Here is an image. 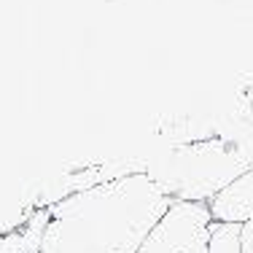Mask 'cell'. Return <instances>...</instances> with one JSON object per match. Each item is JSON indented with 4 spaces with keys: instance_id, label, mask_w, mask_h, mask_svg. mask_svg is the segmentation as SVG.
I'll use <instances>...</instances> for the list:
<instances>
[{
    "instance_id": "obj_1",
    "label": "cell",
    "mask_w": 253,
    "mask_h": 253,
    "mask_svg": "<svg viewBox=\"0 0 253 253\" xmlns=\"http://www.w3.org/2000/svg\"><path fill=\"white\" fill-rule=\"evenodd\" d=\"M172 200L148 172H126L49 205L41 253H137Z\"/></svg>"
},
{
    "instance_id": "obj_2",
    "label": "cell",
    "mask_w": 253,
    "mask_h": 253,
    "mask_svg": "<svg viewBox=\"0 0 253 253\" xmlns=\"http://www.w3.org/2000/svg\"><path fill=\"white\" fill-rule=\"evenodd\" d=\"M251 167L253 124L237 111L224 119L215 135L172 143L146 172L170 200L210 202Z\"/></svg>"
},
{
    "instance_id": "obj_3",
    "label": "cell",
    "mask_w": 253,
    "mask_h": 253,
    "mask_svg": "<svg viewBox=\"0 0 253 253\" xmlns=\"http://www.w3.org/2000/svg\"><path fill=\"white\" fill-rule=\"evenodd\" d=\"M210 224L213 213L208 202L172 200L137 253H208Z\"/></svg>"
},
{
    "instance_id": "obj_4",
    "label": "cell",
    "mask_w": 253,
    "mask_h": 253,
    "mask_svg": "<svg viewBox=\"0 0 253 253\" xmlns=\"http://www.w3.org/2000/svg\"><path fill=\"white\" fill-rule=\"evenodd\" d=\"M213 221H226V224H245L253 218V167L245 170L237 180L226 186L221 194H215L208 202Z\"/></svg>"
},
{
    "instance_id": "obj_5",
    "label": "cell",
    "mask_w": 253,
    "mask_h": 253,
    "mask_svg": "<svg viewBox=\"0 0 253 253\" xmlns=\"http://www.w3.org/2000/svg\"><path fill=\"white\" fill-rule=\"evenodd\" d=\"M240 229L243 224H226V221H213L208 237V253H243L240 248Z\"/></svg>"
},
{
    "instance_id": "obj_6",
    "label": "cell",
    "mask_w": 253,
    "mask_h": 253,
    "mask_svg": "<svg viewBox=\"0 0 253 253\" xmlns=\"http://www.w3.org/2000/svg\"><path fill=\"white\" fill-rule=\"evenodd\" d=\"M240 248H243V253H253V218L245 221L240 229Z\"/></svg>"
}]
</instances>
